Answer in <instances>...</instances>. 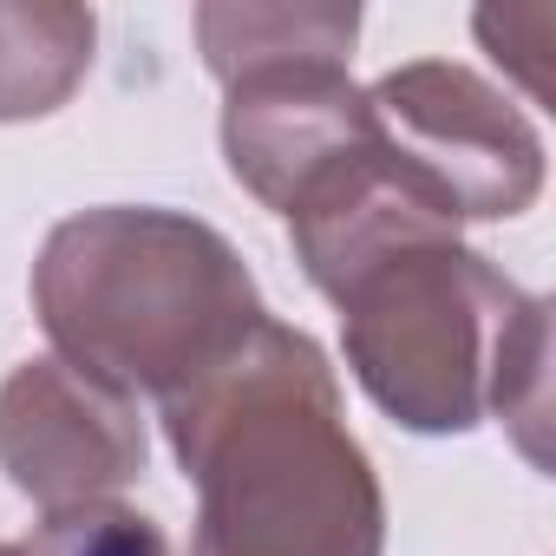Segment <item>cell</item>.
Segmentation results:
<instances>
[{
	"label": "cell",
	"mask_w": 556,
	"mask_h": 556,
	"mask_svg": "<svg viewBox=\"0 0 556 556\" xmlns=\"http://www.w3.org/2000/svg\"><path fill=\"white\" fill-rule=\"evenodd\" d=\"M223 157L229 177L289 216L328 170L367 144V92L348 60H282L223 86Z\"/></svg>",
	"instance_id": "obj_6"
},
{
	"label": "cell",
	"mask_w": 556,
	"mask_h": 556,
	"mask_svg": "<svg viewBox=\"0 0 556 556\" xmlns=\"http://www.w3.org/2000/svg\"><path fill=\"white\" fill-rule=\"evenodd\" d=\"M164 406L170 452L197 484L190 556H380L387 491L348 432L328 354L255 321Z\"/></svg>",
	"instance_id": "obj_1"
},
{
	"label": "cell",
	"mask_w": 556,
	"mask_h": 556,
	"mask_svg": "<svg viewBox=\"0 0 556 556\" xmlns=\"http://www.w3.org/2000/svg\"><path fill=\"white\" fill-rule=\"evenodd\" d=\"M138 400L99 387L66 361H27L0 380V471L47 517L99 504L144 471Z\"/></svg>",
	"instance_id": "obj_5"
},
{
	"label": "cell",
	"mask_w": 556,
	"mask_h": 556,
	"mask_svg": "<svg viewBox=\"0 0 556 556\" xmlns=\"http://www.w3.org/2000/svg\"><path fill=\"white\" fill-rule=\"evenodd\" d=\"M367 138L374 157L452 229L523 216L543 197L536 125L458 60H413L374 79Z\"/></svg>",
	"instance_id": "obj_4"
},
{
	"label": "cell",
	"mask_w": 556,
	"mask_h": 556,
	"mask_svg": "<svg viewBox=\"0 0 556 556\" xmlns=\"http://www.w3.org/2000/svg\"><path fill=\"white\" fill-rule=\"evenodd\" d=\"M34 315L60 348L53 361L125 400H170L268 321L236 242L157 203L66 216L34 262Z\"/></svg>",
	"instance_id": "obj_3"
},
{
	"label": "cell",
	"mask_w": 556,
	"mask_h": 556,
	"mask_svg": "<svg viewBox=\"0 0 556 556\" xmlns=\"http://www.w3.org/2000/svg\"><path fill=\"white\" fill-rule=\"evenodd\" d=\"M0 556H27V549H21V543H0Z\"/></svg>",
	"instance_id": "obj_10"
},
{
	"label": "cell",
	"mask_w": 556,
	"mask_h": 556,
	"mask_svg": "<svg viewBox=\"0 0 556 556\" xmlns=\"http://www.w3.org/2000/svg\"><path fill=\"white\" fill-rule=\"evenodd\" d=\"M27 556H170V536L157 530V517L131 510V504H73L40 517V530L21 543Z\"/></svg>",
	"instance_id": "obj_9"
},
{
	"label": "cell",
	"mask_w": 556,
	"mask_h": 556,
	"mask_svg": "<svg viewBox=\"0 0 556 556\" xmlns=\"http://www.w3.org/2000/svg\"><path fill=\"white\" fill-rule=\"evenodd\" d=\"M328 302L341 308L348 367L387 419L426 439L497 419L530 465H549V302L465 249L458 229L367 249Z\"/></svg>",
	"instance_id": "obj_2"
},
{
	"label": "cell",
	"mask_w": 556,
	"mask_h": 556,
	"mask_svg": "<svg viewBox=\"0 0 556 556\" xmlns=\"http://www.w3.org/2000/svg\"><path fill=\"white\" fill-rule=\"evenodd\" d=\"M99 21L73 0H0V125L60 112L92 73Z\"/></svg>",
	"instance_id": "obj_7"
},
{
	"label": "cell",
	"mask_w": 556,
	"mask_h": 556,
	"mask_svg": "<svg viewBox=\"0 0 556 556\" xmlns=\"http://www.w3.org/2000/svg\"><path fill=\"white\" fill-rule=\"evenodd\" d=\"M197 40H203V66L229 86L255 66H282V60H354L361 40V8H315V0H216L197 8Z\"/></svg>",
	"instance_id": "obj_8"
}]
</instances>
